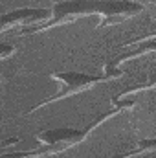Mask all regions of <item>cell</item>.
Instances as JSON below:
<instances>
[{
  "instance_id": "1",
  "label": "cell",
  "mask_w": 156,
  "mask_h": 158,
  "mask_svg": "<svg viewBox=\"0 0 156 158\" xmlns=\"http://www.w3.org/2000/svg\"><path fill=\"white\" fill-rule=\"evenodd\" d=\"M145 9L143 4L134 2V0H63L53 4V17L50 20H44L40 24L33 26H24L18 35L26 37V35H35L39 31L50 30L53 26L64 24V22H72L79 17L84 15H99L101 22L96 26L97 30L107 28V26H114L123 22L129 17H134L138 13H142Z\"/></svg>"
},
{
  "instance_id": "2",
  "label": "cell",
  "mask_w": 156,
  "mask_h": 158,
  "mask_svg": "<svg viewBox=\"0 0 156 158\" xmlns=\"http://www.w3.org/2000/svg\"><path fill=\"white\" fill-rule=\"evenodd\" d=\"M50 77L55 79L57 83H61L59 92L53 94V96H48L46 99H42L40 103H37L35 107H31V109L26 112V116L33 114L35 110L42 109L44 105H50V103H53V101H57V99H64V98H68V96H72V94H79V92L90 88L92 85L99 83V81L110 79L107 74H103V76H90V74H83V72H53V74H50Z\"/></svg>"
},
{
  "instance_id": "3",
  "label": "cell",
  "mask_w": 156,
  "mask_h": 158,
  "mask_svg": "<svg viewBox=\"0 0 156 158\" xmlns=\"http://www.w3.org/2000/svg\"><path fill=\"white\" fill-rule=\"evenodd\" d=\"M51 17H53V11L46 7H18L2 15V31H7L17 24H24V26L40 24L44 20H50Z\"/></svg>"
},
{
  "instance_id": "4",
  "label": "cell",
  "mask_w": 156,
  "mask_h": 158,
  "mask_svg": "<svg viewBox=\"0 0 156 158\" xmlns=\"http://www.w3.org/2000/svg\"><path fill=\"white\" fill-rule=\"evenodd\" d=\"M86 131L84 129H74V127H59V129H48L44 132L37 134V140L44 145H59L64 143L66 147L79 143L86 138Z\"/></svg>"
},
{
  "instance_id": "5",
  "label": "cell",
  "mask_w": 156,
  "mask_h": 158,
  "mask_svg": "<svg viewBox=\"0 0 156 158\" xmlns=\"http://www.w3.org/2000/svg\"><path fill=\"white\" fill-rule=\"evenodd\" d=\"M130 46H132V50H127V52L117 53L114 59H110V61L107 63L105 74L110 79L121 77V76H123V72L117 70V64H121L123 61L140 57V55H143V53H147V52H156V39H147V40H142V42H134V44H130ZM127 48H129V46H127Z\"/></svg>"
},
{
  "instance_id": "6",
  "label": "cell",
  "mask_w": 156,
  "mask_h": 158,
  "mask_svg": "<svg viewBox=\"0 0 156 158\" xmlns=\"http://www.w3.org/2000/svg\"><path fill=\"white\" fill-rule=\"evenodd\" d=\"M66 145L59 143V145H42L35 151H15V153H4L2 158H39V156H48V155H55L64 151Z\"/></svg>"
},
{
  "instance_id": "7",
  "label": "cell",
  "mask_w": 156,
  "mask_h": 158,
  "mask_svg": "<svg viewBox=\"0 0 156 158\" xmlns=\"http://www.w3.org/2000/svg\"><path fill=\"white\" fill-rule=\"evenodd\" d=\"M154 151H156V138H143V140H140L136 143L134 149L114 155L110 158H130V156H136V155H142V153H154Z\"/></svg>"
},
{
  "instance_id": "8",
  "label": "cell",
  "mask_w": 156,
  "mask_h": 158,
  "mask_svg": "<svg viewBox=\"0 0 156 158\" xmlns=\"http://www.w3.org/2000/svg\"><path fill=\"white\" fill-rule=\"evenodd\" d=\"M149 88H156V74H151V76H147L143 81H140V83L125 88L121 94H117V98H123L127 94H134V92H140V90H149Z\"/></svg>"
},
{
  "instance_id": "9",
  "label": "cell",
  "mask_w": 156,
  "mask_h": 158,
  "mask_svg": "<svg viewBox=\"0 0 156 158\" xmlns=\"http://www.w3.org/2000/svg\"><path fill=\"white\" fill-rule=\"evenodd\" d=\"M156 20V17H154ZM147 39H156V31H153V33H149V35H140V37H136V39H130L127 40V42H123V44H119L116 50H125L127 46H130V44H134V42H142V40H147Z\"/></svg>"
},
{
  "instance_id": "10",
  "label": "cell",
  "mask_w": 156,
  "mask_h": 158,
  "mask_svg": "<svg viewBox=\"0 0 156 158\" xmlns=\"http://www.w3.org/2000/svg\"><path fill=\"white\" fill-rule=\"evenodd\" d=\"M11 53H15V46H11V44H0V59H6V57H9Z\"/></svg>"
},
{
  "instance_id": "11",
  "label": "cell",
  "mask_w": 156,
  "mask_h": 158,
  "mask_svg": "<svg viewBox=\"0 0 156 158\" xmlns=\"http://www.w3.org/2000/svg\"><path fill=\"white\" fill-rule=\"evenodd\" d=\"M17 142H20V138H11V140H6L2 145H4V147H7V145H11V143H17Z\"/></svg>"
}]
</instances>
